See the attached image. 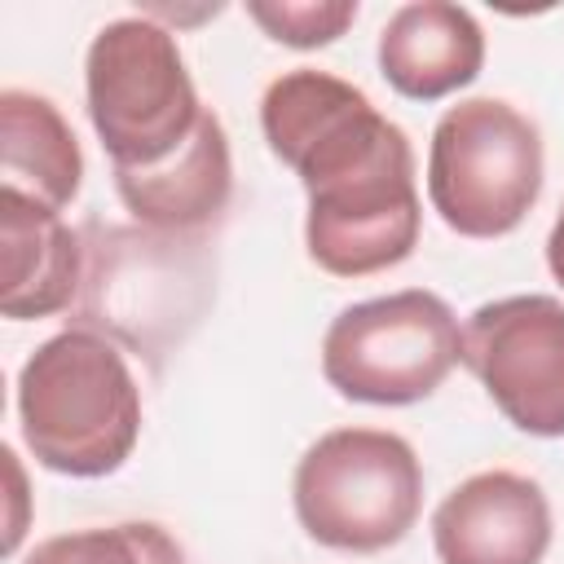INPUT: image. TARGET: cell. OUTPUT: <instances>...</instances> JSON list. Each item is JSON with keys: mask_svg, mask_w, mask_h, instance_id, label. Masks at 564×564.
I'll return each instance as SVG.
<instances>
[{"mask_svg": "<svg viewBox=\"0 0 564 564\" xmlns=\"http://www.w3.org/2000/svg\"><path fill=\"white\" fill-rule=\"evenodd\" d=\"M79 238H84V286L75 300L79 326L123 344L145 361H159L203 322L216 295V273L198 238L159 234L150 225H101V220H88Z\"/></svg>", "mask_w": 564, "mask_h": 564, "instance_id": "cell-3", "label": "cell"}, {"mask_svg": "<svg viewBox=\"0 0 564 564\" xmlns=\"http://www.w3.org/2000/svg\"><path fill=\"white\" fill-rule=\"evenodd\" d=\"M463 361L454 308L423 286L348 304L322 335V375L344 401H427Z\"/></svg>", "mask_w": 564, "mask_h": 564, "instance_id": "cell-7", "label": "cell"}, {"mask_svg": "<svg viewBox=\"0 0 564 564\" xmlns=\"http://www.w3.org/2000/svg\"><path fill=\"white\" fill-rule=\"evenodd\" d=\"M88 119L110 154V172L172 159L203 119L198 88L185 70L172 26L150 13L106 22L84 57Z\"/></svg>", "mask_w": 564, "mask_h": 564, "instance_id": "cell-4", "label": "cell"}, {"mask_svg": "<svg viewBox=\"0 0 564 564\" xmlns=\"http://www.w3.org/2000/svg\"><path fill=\"white\" fill-rule=\"evenodd\" d=\"M26 564H185L181 542L154 520H123L106 529H75L44 538Z\"/></svg>", "mask_w": 564, "mask_h": 564, "instance_id": "cell-14", "label": "cell"}, {"mask_svg": "<svg viewBox=\"0 0 564 564\" xmlns=\"http://www.w3.org/2000/svg\"><path fill=\"white\" fill-rule=\"evenodd\" d=\"M291 502L317 546L375 555L414 529L423 511V463L397 432L335 427L295 463Z\"/></svg>", "mask_w": 564, "mask_h": 564, "instance_id": "cell-5", "label": "cell"}, {"mask_svg": "<svg viewBox=\"0 0 564 564\" xmlns=\"http://www.w3.org/2000/svg\"><path fill=\"white\" fill-rule=\"evenodd\" d=\"M260 128L308 194L304 247L317 269L370 278L414 256L423 203L410 137L357 84L295 66L264 88Z\"/></svg>", "mask_w": 564, "mask_h": 564, "instance_id": "cell-1", "label": "cell"}, {"mask_svg": "<svg viewBox=\"0 0 564 564\" xmlns=\"http://www.w3.org/2000/svg\"><path fill=\"white\" fill-rule=\"evenodd\" d=\"M542 132L502 97H467L432 128L427 198L458 238H502L520 229L542 194Z\"/></svg>", "mask_w": 564, "mask_h": 564, "instance_id": "cell-6", "label": "cell"}, {"mask_svg": "<svg viewBox=\"0 0 564 564\" xmlns=\"http://www.w3.org/2000/svg\"><path fill=\"white\" fill-rule=\"evenodd\" d=\"M551 533L555 520L542 485L507 467L458 480L432 511L441 564H542Z\"/></svg>", "mask_w": 564, "mask_h": 564, "instance_id": "cell-9", "label": "cell"}, {"mask_svg": "<svg viewBox=\"0 0 564 564\" xmlns=\"http://www.w3.org/2000/svg\"><path fill=\"white\" fill-rule=\"evenodd\" d=\"M115 189L141 225L159 234L194 238L198 229L220 220L234 194V154H229L225 123L212 110H203L198 128L172 159L154 167L115 172Z\"/></svg>", "mask_w": 564, "mask_h": 564, "instance_id": "cell-10", "label": "cell"}, {"mask_svg": "<svg viewBox=\"0 0 564 564\" xmlns=\"http://www.w3.org/2000/svg\"><path fill=\"white\" fill-rule=\"evenodd\" d=\"M0 172L4 189L35 198L40 207L66 212L84 181V154L66 115L26 88L0 93Z\"/></svg>", "mask_w": 564, "mask_h": 564, "instance_id": "cell-13", "label": "cell"}, {"mask_svg": "<svg viewBox=\"0 0 564 564\" xmlns=\"http://www.w3.org/2000/svg\"><path fill=\"white\" fill-rule=\"evenodd\" d=\"M546 269H551V278L564 286V207H560V216H555V225H551V234H546Z\"/></svg>", "mask_w": 564, "mask_h": 564, "instance_id": "cell-16", "label": "cell"}, {"mask_svg": "<svg viewBox=\"0 0 564 564\" xmlns=\"http://www.w3.org/2000/svg\"><path fill=\"white\" fill-rule=\"evenodd\" d=\"M18 427L31 458L57 476L119 471L141 441V388L115 339L66 326L18 370Z\"/></svg>", "mask_w": 564, "mask_h": 564, "instance_id": "cell-2", "label": "cell"}, {"mask_svg": "<svg viewBox=\"0 0 564 564\" xmlns=\"http://www.w3.org/2000/svg\"><path fill=\"white\" fill-rule=\"evenodd\" d=\"M463 366L498 414L529 436H564V300L502 295L463 326Z\"/></svg>", "mask_w": 564, "mask_h": 564, "instance_id": "cell-8", "label": "cell"}, {"mask_svg": "<svg viewBox=\"0 0 564 564\" xmlns=\"http://www.w3.org/2000/svg\"><path fill=\"white\" fill-rule=\"evenodd\" d=\"M247 13L286 48H322L357 22V0H247Z\"/></svg>", "mask_w": 564, "mask_h": 564, "instance_id": "cell-15", "label": "cell"}, {"mask_svg": "<svg viewBox=\"0 0 564 564\" xmlns=\"http://www.w3.org/2000/svg\"><path fill=\"white\" fill-rule=\"evenodd\" d=\"M4 234V286L0 308L13 322H40L75 308L84 286V238L62 220V212L40 207L26 194H0Z\"/></svg>", "mask_w": 564, "mask_h": 564, "instance_id": "cell-12", "label": "cell"}, {"mask_svg": "<svg viewBox=\"0 0 564 564\" xmlns=\"http://www.w3.org/2000/svg\"><path fill=\"white\" fill-rule=\"evenodd\" d=\"M485 66V31L471 9L449 0L401 4L379 31V75L410 101H441Z\"/></svg>", "mask_w": 564, "mask_h": 564, "instance_id": "cell-11", "label": "cell"}]
</instances>
